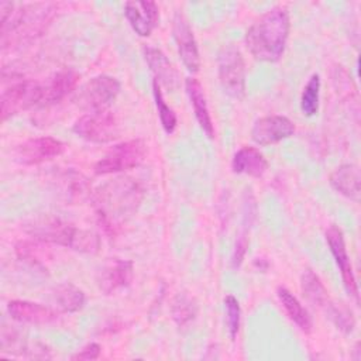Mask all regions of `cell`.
Listing matches in <instances>:
<instances>
[{"instance_id":"1","label":"cell","mask_w":361,"mask_h":361,"mask_svg":"<svg viewBox=\"0 0 361 361\" xmlns=\"http://www.w3.org/2000/svg\"><path fill=\"white\" fill-rule=\"evenodd\" d=\"M99 221L109 233H116L140 207L142 189L137 180L120 176L99 186L92 196Z\"/></svg>"},{"instance_id":"2","label":"cell","mask_w":361,"mask_h":361,"mask_svg":"<svg viewBox=\"0 0 361 361\" xmlns=\"http://www.w3.org/2000/svg\"><path fill=\"white\" fill-rule=\"evenodd\" d=\"M290 21L282 7H272L265 11L245 32V45L258 61L276 62L286 45Z\"/></svg>"},{"instance_id":"3","label":"cell","mask_w":361,"mask_h":361,"mask_svg":"<svg viewBox=\"0 0 361 361\" xmlns=\"http://www.w3.org/2000/svg\"><path fill=\"white\" fill-rule=\"evenodd\" d=\"M23 230L37 241L80 252H96L100 244L97 234L93 231L78 228L72 223L52 214H42L24 221Z\"/></svg>"},{"instance_id":"4","label":"cell","mask_w":361,"mask_h":361,"mask_svg":"<svg viewBox=\"0 0 361 361\" xmlns=\"http://www.w3.org/2000/svg\"><path fill=\"white\" fill-rule=\"evenodd\" d=\"M52 11V6L45 3L16 6L10 1H1L0 34L3 48L39 35L51 21Z\"/></svg>"},{"instance_id":"5","label":"cell","mask_w":361,"mask_h":361,"mask_svg":"<svg viewBox=\"0 0 361 361\" xmlns=\"http://www.w3.org/2000/svg\"><path fill=\"white\" fill-rule=\"evenodd\" d=\"M217 66L223 92L235 100H243L245 96V65L241 51L233 44L224 45L219 52Z\"/></svg>"},{"instance_id":"6","label":"cell","mask_w":361,"mask_h":361,"mask_svg":"<svg viewBox=\"0 0 361 361\" xmlns=\"http://www.w3.org/2000/svg\"><path fill=\"white\" fill-rule=\"evenodd\" d=\"M120 82L109 75H97L79 87L73 103L87 113L107 110L120 93Z\"/></svg>"},{"instance_id":"7","label":"cell","mask_w":361,"mask_h":361,"mask_svg":"<svg viewBox=\"0 0 361 361\" xmlns=\"http://www.w3.org/2000/svg\"><path fill=\"white\" fill-rule=\"evenodd\" d=\"M47 180L49 189L65 204H80L93 196L89 179L72 168L52 171Z\"/></svg>"},{"instance_id":"8","label":"cell","mask_w":361,"mask_h":361,"mask_svg":"<svg viewBox=\"0 0 361 361\" xmlns=\"http://www.w3.org/2000/svg\"><path fill=\"white\" fill-rule=\"evenodd\" d=\"M147 155V144L141 138L128 140L114 145L94 165L96 175L117 173L138 166Z\"/></svg>"},{"instance_id":"9","label":"cell","mask_w":361,"mask_h":361,"mask_svg":"<svg viewBox=\"0 0 361 361\" xmlns=\"http://www.w3.org/2000/svg\"><path fill=\"white\" fill-rule=\"evenodd\" d=\"M73 133L86 141L104 144L118 138L120 123L109 110L86 113L75 121Z\"/></svg>"},{"instance_id":"10","label":"cell","mask_w":361,"mask_h":361,"mask_svg":"<svg viewBox=\"0 0 361 361\" xmlns=\"http://www.w3.org/2000/svg\"><path fill=\"white\" fill-rule=\"evenodd\" d=\"M44 87L34 80H18L1 93V120L18 114L34 104L41 103Z\"/></svg>"},{"instance_id":"11","label":"cell","mask_w":361,"mask_h":361,"mask_svg":"<svg viewBox=\"0 0 361 361\" xmlns=\"http://www.w3.org/2000/svg\"><path fill=\"white\" fill-rule=\"evenodd\" d=\"M65 144L54 137H35L18 144L13 152L14 161L23 165H37L59 157Z\"/></svg>"},{"instance_id":"12","label":"cell","mask_w":361,"mask_h":361,"mask_svg":"<svg viewBox=\"0 0 361 361\" xmlns=\"http://www.w3.org/2000/svg\"><path fill=\"white\" fill-rule=\"evenodd\" d=\"M172 32H173V38H175L178 54L182 59V63L189 72L197 73L200 68V55H199L197 44H196L193 31L189 25V21L180 11H176L173 16Z\"/></svg>"},{"instance_id":"13","label":"cell","mask_w":361,"mask_h":361,"mask_svg":"<svg viewBox=\"0 0 361 361\" xmlns=\"http://www.w3.org/2000/svg\"><path fill=\"white\" fill-rule=\"evenodd\" d=\"M326 240H327L330 252L333 254V257L336 259V264L340 269L345 290L355 300H358V288H357V282H355V278H354V274H353V267H351V262H350V257L347 254L344 235H343V231L340 230V227L330 226L326 230Z\"/></svg>"},{"instance_id":"14","label":"cell","mask_w":361,"mask_h":361,"mask_svg":"<svg viewBox=\"0 0 361 361\" xmlns=\"http://www.w3.org/2000/svg\"><path fill=\"white\" fill-rule=\"evenodd\" d=\"M295 133L293 123L285 116H267L258 118L251 130V138L258 145L279 142Z\"/></svg>"},{"instance_id":"15","label":"cell","mask_w":361,"mask_h":361,"mask_svg":"<svg viewBox=\"0 0 361 361\" xmlns=\"http://www.w3.org/2000/svg\"><path fill=\"white\" fill-rule=\"evenodd\" d=\"M124 16L140 37L151 35L159 20L158 6L154 1H127L124 4Z\"/></svg>"},{"instance_id":"16","label":"cell","mask_w":361,"mask_h":361,"mask_svg":"<svg viewBox=\"0 0 361 361\" xmlns=\"http://www.w3.org/2000/svg\"><path fill=\"white\" fill-rule=\"evenodd\" d=\"M134 276V264L130 259H113L99 274L97 283L100 290L111 295L118 289L127 288Z\"/></svg>"},{"instance_id":"17","label":"cell","mask_w":361,"mask_h":361,"mask_svg":"<svg viewBox=\"0 0 361 361\" xmlns=\"http://www.w3.org/2000/svg\"><path fill=\"white\" fill-rule=\"evenodd\" d=\"M7 312L11 319L30 324H48L58 317L55 310L28 300H10L7 303Z\"/></svg>"},{"instance_id":"18","label":"cell","mask_w":361,"mask_h":361,"mask_svg":"<svg viewBox=\"0 0 361 361\" xmlns=\"http://www.w3.org/2000/svg\"><path fill=\"white\" fill-rule=\"evenodd\" d=\"M80 79V75L75 69H62L56 72L49 82L42 86V100L44 104H54L59 103L62 99H65L73 89L76 87L78 82Z\"/></svg>"},{"instance_id":"19","label":"cell","mask_w":361,"mask_h":361,"mask_svg":"<svg viewBox=\"0 0 361 361\" xmlns=\"http://www.w3.org/2000/svg\"><path fill=\"white\" fill-rule=\"evenodd\" d=\"M268 168V161L264 154L255 147H241L233 157L231 169L234 173L261 178Z\"/></svg>"},{"instance_id":"20","label":"cell","mask_w":361,"mask_h":361,"mask_svg":"<svg viewBox=\"0 0 361 361\" xmlns=\"http://www.w3.org/2000/svg\"><path fill=\"white\" fill-rule=\"evenodd\" d=\"M360 168L354 164H344L334 169L330 175L331 188L354 202H360Z\"/></svg>"},{"instance_id":"21","label":"cell","mask_w":361,"mask_h":361,"mask_svg":"<svg viewBox=\"0 0 361 361\" xmlns=\"http://www.w3.org/2000/svg\"><path fill=\"white\" fill-rule=\"evenodd\" d=\"M142 51L151 72L155 75V80L165 85L168 89H176L179 83V75L165 54L152 47H144Z\"/></svg>"},{"instance_id":"22","label":"cell","mask_w":361,"mask_h":361,"mask_svg":"<svg viewBox=\"0 0 361 361\" xmlns=\"http://www.w3.org/2000/svg\"><path fill=\"white\" fill-rule=\"evenodd\" d=\"M185 87H186V93L189 96L190 104L193 106L196 121L199 123V126L204 131V134L209 138H213L214 128H213V123H212V117L209 113V107L206 103L202 83L195 78H188L185 82Z\"/></svg>"},{"instance_id":"23","label":"cell","mask_w":361,"mask_h":361,"mask_svg":"<svg viewBox=\"0 0 361 361\" xmlns=\"http://www.w3.org/2000/svg\"><path fill=\"white\" fill-rule=\"evenodd\" d=\"M276 295L278 299L281 302V305L283 306L286 314L289 316V319L305 333H310L313 323H312V317L309 314V312L303 307V305L298 300V298L283 286H279L276 289Z\"/></svg>"},{"instance_id":"24","label":"cell","mask_w":361,"mask_h":361,"mask_svg":"<svg viewBox=\"0 0 361 361\" xmlns=\"http://www.w3.org/2000/svg\"><path fill=\"white\" fill-rule=\"evenodd\" d=\"M300 289H302L305 299L314 307L327 310L329 306L331 305V302L329 299L327 289L324 288V285L322 283L319 276L312 269H306L302 274Z\"/></svg>"},{"instance_id":"25","label":"cell","mask_w":361,"mask_h":361,"mask_svg":"<svg viewBox=\"0 0 361 361\" xmlns=\"http://www.w3.org/2000/svg\"><path fill=\"white\" fill-rule=\"evenodd\" d=\"M52 296L56 307L63 313H75L80 310L86 299L83 290L69 282L58 285L54 289Z\"/></svg>"},{"instance_id":"26","label":"cell","mask_w":361,"mask_h":361,"mask_svg":"<svg viewBox=\"0 0 361 361\" xmlns=\"http://www.w3.org/2000/svg\"><path fill=\"white\" fill-rule=\"evenodd\" d=\"M38 243H32V241H18L16 244V254L21 261L28 262L32 267H42L44 262L47 259H51V252L48 250H45L44 247H41Z\"/></svg>"},{"instance_id":"27","label":"cell","mask_w":361,"mask_h":361,"mask_svg":"<svg viewBox=\"0 0 361 361\" xmlns=\"http://www.w3.org/2000/svg\"><path fill=\"white\" fill-rule=\"evenodd\" d=\"M319 93H320V78L313 73L303 87L300 96V110L305 116L312 117L319 111Z\"/></svg>"},{"instance_id":"28","label":"cell","mask_w":361,"mask_h":361,"mask_svg":"<svg viewBox=\"0 0 361 361\" xmlns=\"http://www.w3.org/2000/svg\"><path fill=\"white\" fill-rule=\"evenodd\" d=\"M152 93H154V100H155V106L158 110L161 126L166 134H172L176 128L178 118H176V114L173 113V110L166 104L162 90H161V86L155 79L152 82Z\"/></svg>"},{"instance_id":"29","label":"cell","mask_w":361,"mask_h":361,"mask_svg":"<svg viewBox=\"0 0 361 361\" xmlns=\"http://www.w3.org/2000/svg\"><path fill=\"white\" fill-rule=\"evenodd\" d=\"M224 310H226V326H227V331L231 340L235 338L238 329H240V303L237 300L235 296L233 295H227L224 298Z\"/></svg>"},{"instance_id":"30","label":"cell","mask_w":361,"mask_h":361,"mask_svg":"<svg viewBox=\"0 0 361 361\" xmlns=\"http://www.w3.org/2000/svg\"><path fill=\"white\" fill-rule=\"evenodd\" d=\"M326 312L329 313L330 319L337 326V329H340L344 333H351L353 331L355 320H354L353 312L348 307H345L344 305L337 306V305L331 303Z\"/></svg>"},{"instance_id":"31","label":"cell","mask_w":361,"mask_h":361,"mask_svg":"<svg viewBox=\"0 0 361 361\" xmlns=\"http://www.w3.org/2000/svg\"><path fill=\"white\" fill-rule=\"evenodd\" d=\"M100 345L97 344V343H90V344H87V345H85L80 351H78L76 354H73L72 357H71V360H86V361H89V360H96V358H99V355H100Z\"/></svg>"}]
</instances>
